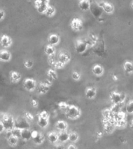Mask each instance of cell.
<instances>
[{"label": "cell", "mask_w": 133, "mask_h": 149, "mask_svg": "<svg viewBox=\"0 0 133 149\" xmlns=\"http://www.w3.org/2000/svg\"><path fill=\"white\" fill-rule=\"evenodd\" d=\"M1 120L6 131H11L15 128V120L13 116H9L8 114H5L2 116Z\"/></svg>", "instance_id": "6da1fadb"}, {"label": "cell", "mask_w": 133, "mask_h": 149, "mask_svg": "<svg viewBox=\"0 0 133 149\" xmlns=\"http://www.w3.org/2000/svg\"><path fill=\"white\" fill-rule=\"evenodd\" d=\"M65 113L70 120H76L81 116V110L76 106H69Z\"/></svg>", "instance_id": "7a4b0ae2"}, {"label": "cell", "mask_w": 133, "mask_h": 149, "mask_svg": "<svg viewBox=\"0 0 133 149\" xmlns=\"http://www.w3.org/2000/svg\"><path fill=\"white\" fill-rule=\"evenodd\" d=\"M110 98H111V101L113 104L118 105L125 101V95L123 93L113 92L110 95Z\"/></svg>", "instance_id": "3957f363"}, {"label": "cell", "mask_w": 133, "mask_h": 149, "mask_svg": "<svg viewBox=\"0 0 133 149\" xmlns=\"http://www.w3.org/2000/svg\"><path fill=\"white\" fill-rule=\"evenodd\" d=\"M25 117H19L15 120V127L23 130V129H30V124H29Z\"/></svg>", "instance_id": "277c9868"}, {"label": "cell", "mask_w": 133, "mask_h": 149, "mask_svg": "<svg viewBox=\"0 0 133 149\" xmlns=\"http://www.w3.org/2000/svg\"><path fill=\"white\" fill-rule=\"evenodd\" d=\"M31 140L34 144L40 145L44 141V136L39 131H36V130H32V137Z\"/></svg>", "instance_id": "5b68a950"}, {"label": "cell", "mask_w": 133, "mask_h": 149, "mask_svg": "<svg viewBox=\"0 0 133 149\" xmlns=\"http://www.w3.org/2000/svg\"><path fill=\"white\" fill-rule=\"evenodd\" d=\"M23 86H24V88L27 91L32 92V91L35 90L36 88H37V83H36V81L34 79L28 78V79H26L24 80Z\"/></svg>", "instance_id": "8992f818"}, {"label": "cell", "mask_w": 133, "mask_h": 149, "mask_svg": "<svg viewBox=\"0 0 133 149\" xmlns=\"http://www.w3.org/2000/svg\"><path fill=\"white\" fill-rule=\"evenodd\" d=\"M90 9L91 10L92 14H93L95 17H99V16L102 14V8H101L97 2H90Z\"/></svg>", "instance_id": "52a82bcc"}, {"label": "cell", "mask_w": 133, "mask_h": 149, "mask_svg": "<svg viewBox=\"0 0 133 149\" xmlns=\"http://www.w3.org/2000/svg\"><path fill=\"white\" fill-rule=\"evenodd\" d=\"M87 47H88V44H86V42H84L83 40H77L76 42V44H75V49H76L77 53L79 54L84 53L86 51Z\"/></svg>", "instance_id": "ba28073f"}, {"label": "cell", "mask_w": 133, "mask_h": 149, "mask_svg": "<svg viewBox=\"0 0 133 149\" xmlns=\"http://www.w3.org/2000/svg\"><path fill=\"white\" fill-rule=\"evenodd\" d=\"M71 27L72 30H76V31H81L83 29V22L79 19L74 18L71 21Z\"/></svg>", "instance_id": "9c48e42d"}, {"label": "cell", "mask_w": 133, "mask_h": 149, "mask_svg": "<svg viewBox=\"0 0 133 149\" xmlns=\"http://www.w3.org/2000/svg\"><path fill=\"white\" fill-rule=\"evenodd\" d=\"M98 5L102 8L103 11H104L105 13H107L108 14H111L114 10V8L113 6V5L107 2H100L98 3Z\"/></svg>", "instance_id": "30bf717a"}, {"label": "cell", "mask_w": 133, "mask_h": 149, "mask_svg": "<svg viewBox=\"0 0 133 149\" xmlns=\"http://www.w3.org/2000/svg\"><path fill=\"white\" fill-rule=\"evenodd\" d=\"M12 44H13L12 39L7 35H2L0 38V44L4 48L9 47L12 45Z\"/></svg>", "instance_id": "8fae6325"}, {"label": "cell", "mask_w": 133, "mask_h": 149, "mask_svg": "<svg viewBox=\"0 0 133 149\" xmlns=\"http://www.w3.org/2000/svg\"><path fill=\"white\" fill-rule=\"evenodd\" d=\"M34 6L36 7V9L40 13H44L46 11L47 8L48 6V5L44 2H41L40 0H35Z\"/></svg>", "instance_id": "7c38bea8"}, {"label": "cell", "mask_w": 133, "mask_h": 149, "mask_svg": "<svg viewBox=\"0 0 133 149\" xmlns=\"http://www.w3.org/2000/svg\"><path fill=\"white\" fill-rule=\"evenodd\" d=\"M32 137V130L30 129H23L21 130V135L20 138L25 141H30Z\"/></svg>", "instance_id": "4fadbf2b"}, {"label": "cell", "mask_w": 133, "mask_h": 149, "mask_svg": "<svg viewBox=\"0 0 133 149\" xmlns=\"http://www.w3.org/2000/svg\"><path fill=\"white\" fill-rule=\"evenodd\" d=\"M11 57L12 55L9 51H6V50L0 51V61L7 62L11 60Z\"/></svg>", "instance_id": "5bb4252c"}, {"label": "cell", "mask_w": 133, "mask_h": 149, "mask_svg": "<svg viewBox=\"0 0 133 149\" xmlns=\"http://www.w3.org/2000/svg\"><path fill=\"white\" fill-rule=\"evenodd\" d=\"M36 88H37V93L39 94H45L49 91L50 86L48 85H47L46 83H44V82H42V83H40Z\"/></svg>", "instance_id": "9a60e30c"}, {"label": "cell", "mask_w": 133, "mask_h": 149, "mask_svg": "<svg viewBox=\"0 0 133 149\" xmlns=\"http://www.w3.org/2000/svg\"><path fill=\"white\" fill-rule=\"evenodd\" d=\"M79 7L82 11H88L90 7V0H80L79 2Z\"/></svg>", "instance_id": "2e32d148"}, {"label": "cell", "mask_w": 133, "mask_h": 149, "mask_svg": "<svg viewBox=\"0 0 133 149\" xmlns=\"http://www.w3.org/2000/svg\"><path fill=\"white\" fill-rule=\"evenodd\" d=\"M21 76L20 73H19L18 72H16V71H13V72H10V80L13 83H17L19 81H20Z\"/></svg>", "instance_id": "e0dca14e"}, {"label": "cell", "mask_w": 133, "mask_h": 149, "mask_svg": "<svg viewBox=\"0 0 133 149\" xmlns=\"http://www.w3.org/2000/svg\"><path fill=\"white\" fill-rule=\"evenodd\" d=\"M37 124L42 129L46 128L49 124V119L44 118V117L39 116H38V119H37Z\"/></svg>", "instance_id": "ac0fdd59"}, {"label": "cell", "mask_w": 133, "mask_h": 149, "mask_svg": "<svg viewBox=\"0 0 133 149\" xmlns=\"http://www.w3.org/2000/svg\"><path fill=\"white\" fill-rule=\"evenodd\" d=\"M60 41V38H59V36H58L57 34H51L48 37V43L50 45H52V46H55L59 43Z\"/></svg>", "instance_id": "d6986e66"}, {"label": "cell", "mask_w": 133, "mask_h": 149, "mask_svg": "<svg viewBox=\"0 0 133 149\" xmlns=\"http://www.w3.org/2000/svg\"><path fill=\"white\" fill-rule=\"evenodd\" d=\"M70 61V56L66 52H61L58 55V61L65 65Z\"/></svg>", "instance_id": "ffe728a7"}, {"label": "cell", "mask_w": 133, "mask_h": 149, "mask_svg": "<svg viewBox=\"0 0 133 149\" xmlns=\"http://www.w3.org/2000/svg\"><path fill=\"white\" fill-rule=\"evenodd\" d=\"M92 72L96 76H101L104 74V68L100 65H95L92 68Z\"/></svg>", "instance_id": "44dd1931"}, {"label": "cell", "mask_w": 133, "mask_h": 149, "mask_svg": "<svg viewBox=\"0 0 133 149\" xmlns=\"http://www.w3.org/2000/svg\"><path fill=\"white\" fill-rule=\"evenodd\" d=\"M86 97L89 100H92L96 96V94H97V90H96L95 88L93 87H89V88H86Z\"/></svg>", "instance_id": "7402d4cb"}, {"label": "cell", "mask_w": 133, "mask_h": 149, "mask_svg": "<svg viewBox=\"0 0 133 149\" xmlns=\"http://www.w3.org/2000/svg\"><path fill=\"white\" fill-rule=\"evenodd\" d=\"M55 127L59 131H66L68 128L67 123L64 120H58L55 124Z\"/></svg>", "instance_id": "603a6c76"}, {"label": "cell", "mask_w": 133, "mask_h": 149, "mask_svg": "<svg viewBox=\"0 0 133 149\" xmlns=\"http://www.w3.org/2000/svg\"><path fill=\"white\" fill-rule=\"evenodd\" d=\"M69 133L67 131H61L59 134H58V141L60 143H65L69 141Z\"/></svg>", "instance_id": "cb8c5ba5"}, {"label": "cell", "mask_w": 133, "mask_h": 149, "mask_svg": "<svg viewBox=\"0 0 133 149\" xmlns=\"http://www.w3.org/2000/svg\"><path fill=\"white\" fill-rule=\"evenodd\" d=\"M123 68L125 72L127 74H132L133 73V63L128 61H126L123 64Z\"/></svg>", "instance_id": "d4e9b609"}, {"label": "cell", "mask_w": 133, "mask_h": 149, "mask_svg": "<svg viewBox=\"0 0 133 149\" xmlns=\"http://www.w3.org/2000/svg\"><path fill=\"white\" fill-rule=\"evenodd\" d=\"M7 141H8V144H9V146L16 147L18 144L19 138L13 136V135H11L9 137H7Z\"/></svg>", "instance_id": "484cf974"}, {"label": "cell", "mask_w": 133, "mask_h": 149, "mask_svg": "<svg viewBox=\"0 0 133 149\" xmlns=\"http://www.w3.org/2000/svg\"><path fill=\"white\" fill-rule=\"evenodd\" d=\"M48 138L49 142H51V144H55L58 141V134L55 132L49 133L48 135Z\"/></svg>", "instance_id": "4316f807"}, {"label": "cell", "mask_w": 133, "mask_h": 149, "mask_svg": "<svg viewBox=\"0 0 133 149\" xmlns=\"http://www.w3.org/2000/svg\"><path fill=\"white\" fill-rule=\"evenodd\" d=\"M44 52L48 56H53L55 53V47L52 46V45H47L45 47V48H44Z\"/></svg>", "instance_id": "83f0119b"}, {"label": "cell", "mask_w": 133, "mask_h": 149, "mask_svg": "<svg viewBox=\"0 0 133 149\" xmlns=\"http://www.w3.org/2000/svg\"><path fill=\"white\" fill-rule=\"evenodd\" d=\"M55 13V9L54 8L53 6H48V8H47L46 11L44 13V14L46 15L47 16H48V17H51V16H53Z\"/></svg>", "instance_id": "f1b7e54d"}, {"label": "cell", "mask_w": 133, "mask_h": 149, "mask_svg": "<svg viewBox=\"0 0 133 149\" xmlns=\"http://www.w3.org/2000/svg\"><path fill=\"white\" fill-rule=\"evenodd\" d=\"M48 74V76L51 79V80H55V79H58V74H57V72L55 71L54 69H49L47 72Z\"/></svg>", "instance_id": "f546056e"}, {"label": "cell", "mask_w": 133, "mask_h": 149, "mask_svg": "<svg viewBox=\"0 0 133 149\" xmlns=\"http://www.w3.org/2000/svg\"><path fill=\"white\" fill-rule=\"evenodd\" d=\"M78 139H79V135L77 134L76 133L72 132L69 134V141H70L71 142H73V143L76 142Z\"/></svg>", "instance_id": "4dcf8cb0"}, {"label": "cell", "mask_w": 133, "mask_h": 149, "mask_svg": "<svg viewBox=\"0 0 133 149\" xmlns=\"http://www.w3.org/2000/svg\"><path fill=\"white\" fill-rule=\"evenodd\" d=\"M126 113L128 114H133V100L128 102L126 106Z\"/></svg>", "instance_id": "1f68e13d"}, {"label": "cell", "mask_w": 133, "mask_h": 149, "mask_svg": "<svg viewBox=\"0 0 133 149\" xmlns=\"http://www.w3.org/2000/svg\"><path fill=\"white\" fill-rule=\"evenodd\" d=\"M11 134L12 135H13V136H15V137L20 138L21 135V130L20 129H18V128L15 127L13 130H11Z\"/></svg>", "instance_id": "d6a6232c"}, {"label": "cell", "mask_w": 133, "mask_h": 149, "mask_svg": "<svg viewBox=\"0 0 133 149\" xmlns=\"http://www.w3.org/2000/svg\"><path fill=\"white\" fill-rule=\"evenodd\" d=\"M58 107H59V109H60L61 110H62V111L65 112L66 111V109H67L68 107H69V105H68L66 102H59V104H58Z\"/></svg>", "instance_id": "836d02e7"}, {"label": "cell", "mask_w": 133, "mask_h": 149, "mask_svg": "<svg viewBox=\"0 0 133 149\" xmlns=\"http://www.w3.org/2000/svg\"><path fill=\"white\" fill-rule=\"evenodd\" d=\"M24 117H25L26 120H27L29 123L34 120V116H33L30 113H29V112H26L25 114H24Z\"/></svg>", "instance_id": "e575fe53"}, {"label": "cell", "mask_w": 133, "mask_h": 149, "mask_svg": "<svg viewBox=\"0 0 133 149\" xmlns=\"http://www.w3.org/2000/svg\"><path fill=\"white\" fill-rule=\"evenodd\" d=\"M72 78L73 80H75V81H78V80H79L80 78H81V75H80V74H79V72H73L72 74Z\"/></svg>", "instance_id": "d590c367"}, {"label": "cell", "mask_w": 133, "mask_h": 149, "mask_svg": "<svg viewBox=\"0 0 133 149\" xmlns=\"http://www.w3.org/2000/svg\"><path fill=\"white\" fill-rule=\"evenodd\" d=\"M33 65H34V62H33L32 61L27 60L25 62H24V66H25L27 68H32Z\"/></svg>", "instance_id": "8d00e7d4"}, {"label": "cell", "mask_w": 133, "mask_h": 149, "mask_svg": "<svg viewBox=\"0 0 133 149\" xmlns=\"http://www.w3.org/2000/svg\"><path fill=\"white\" fill-rule=\"evenodd\" d=\"M54 67L55 68H58V69H60V68H62L64 66V64H62V62H60V61H55V62L54 63Z\"/></svg>", "instance_id": "74e56055"}, {"label": "cell", "mask_w": 133, "mask_h": 149, "mask_svg": "<svg viewBox=\"0 0 133 149\" xmlns=\"http://www.w3.org/2000/svg\"><path fill=\"white\" fill-rule=\"evenodd\" d=\"M40 116H42V117H44V118H49V114L48 112L46 111H42L41 112V113L39 114Z\"/></svg>", "instance_id": "f35d334b"}, {"label": "cell", "mask_w": 133, "mask_h": 149, "mask_svg": "<svg viewBox=\"0 0 133 149\" xmlns=\"http://www.w3.org/2000/svg\"><path fill=\"white\" fill-rule=\"evenodd\" d=\"M30 104L32 105L33 107H37V106H38V102H37V100H32L30 101Z\"/></svg>", "instance_id": "ab89813d"}, {"label": "cell", "mask_w": 133, "mask_h": 149, "mask_svg": "<svg viewBox=\"0 0 133 149\" xmlns=\"http://www.w3.org/2000/svg\"><path fill=\"white\" fill-rule=\"evenodd\" d=\"M4 131H5L4 126H3V124H2V120H0V134H2V133L4 132Z\"/></svg>", "instance_id": "60d3db41"}, {"label": "cell", "mask_w": 133, "mask_h": 149, "mask_svg": "<svg viewBox=\"0 0 133 149\" xmlns=\"http://www.w3.org/2000/svg\"><path fill=\"white\" fill-rule=\"evenodd\" d=\"M5 16V13L3 10H2V9H0V21L2 20V19L4 18Z\"/></svg>", "instance_id": "b9f144b4"}, {"label": "cell", "mask_w": 133, "mask_h": 149, "mask_svg": "<svg viewBox=\"0 0 133 149\" xmlns=\"http://www.w3.org/2000/svg\"><path fill=\"white\" fill-rule=\"evenodd\" d=\"M67 149H77V148L75 146L74 144H69V145L68 146Z\"/></svg>", "instance_id": "7bdbcfd3"}, {"label": "cell", "mask_w": 133, "mask_h": 149, "mask_svg": "<svg viewBox=\"0 0 133 149\" xmlns=\"http://www.w3.org/2000/svg\"><path fill=\"white\" fill-rule=\"evenodd\" d=\"M55 149H65V148L62 146V145H61V144H58L57 146L55 148Z\"/></svg>", "instance_id": "ee69618b"}, {"label": "cell", "mask_w": 133, "mask_h": 149, "mask_svg": "<svg viewBox=\"0 0 133 149\" xmlns=\"http://www.w3.org/2000/svg\"><path fill=\"white\" fill-rule=\"evenodd\" d=\"M41 2H44V3H46V4H48L49 2V0H40Z\"/></svg>", "instance_id": "f6af8a7d"}, {"label": "cell", "mask_w": 133, "mask_h": 149, "mask_svg": "<svg viewBox=\"0 0 133 149\" xmlns=\"http://www.w3.org/2000/svg\"><path fill=\"white\" fill-rule=\"evenodd\" d=\"M130 127L132 128V130H133V120H131V123H130Z\"/></svg>", "instance_id": "bcb514c9"}, {"label": "cell", "mask_w": 133, "mask_h": 149, "mask_svg": "<svg viewBox=\"0 0 133 149\" xmlns=\"http://www.w3.org/2000/svg\"><path fill=\"white\" fill-rule=\"evenodd\" d=\"M131 6H132V9H133V2H132V4H131Z\"/></svg>", "instance_id": "7dc6e473"}]
</instances>
